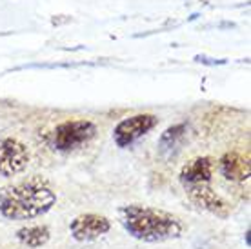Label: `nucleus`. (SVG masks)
Returning <instances> with one entry per match:
<instances>
[{
  "instance_id": "nucleus-1",
  "label": "nucleus",
  "mask_w": 251,
  "mask_h": 249,
  "mask_svg": "<svg viewBox=\"0 0 251 249\" xmlns=\"http://www.w3.org/2000/svg\"><path fill=\"white\" fill-rule=\"evenodd\" d=\"M55 200V191L48 182L29 178L0 193V213L9 220H29L50 211Z\"/></svg>"
},
{
  "instance_id": "nucleus-2",
  "label": "nucleus",
  "mask_w": 251,
  "mask_h": 249,
  "mask_svg": "<svg viewBox=\"0 0 251 249\" xmlns=\"http://www.w3.org/2000/svg\"><path fill=\"white\" fill-rule=\"evenodd\" d=\"M120 222L131 237L144 242H164L176 238L182 225L173 215L153 207L127 206L120 209Z\"/></svg>"
},
{
  "instance_id": "nucleus-3",
  "label": "nucleus",
  "mask_w": 251,
  "mask_h": 249,
  "mask_svg": "<svg viewBox=\"0 0 251 249\" xmlns=\"http://www.w3.org/2000/svg\"><path fill=\"white\" fill-rule=\"evenodd\" d=\"M97 127L89 120H69L64 122L51 133V144L58 151L75 149L95 137Z\"/></svg>"
},
{
  "instance_id": "nucleus-4",
  "label": "nucleus",
  "mask_w": 251,
  "mask_h": 249,
  "mask_svg": "<svg viewBox=\"0 0 251 249\" xmlns=\"http://www.w3.org/2000/svg\"><path fill=\"white\" fill-rule=\"evenodd\" d=\"M157 124V119L153 115H135L129 119L122 120L117 127H115V142L120 148H126L138 140L140 137H144L148 131H151Z\"/></svg>"
},
{
  "instance_id": "nucleus-5",
  "label": "nucleus",
  "mask_w": 251,
  "mask_h": 249,
  "mask_svg": "<svg viewBox=\"0 0 251 249\" xmlns=\"http://www.w3.org/2000/svg\"><path fill=\"white\" fill-rule=\"evenodd\" d=\"M29 155L24 144H20L15 138H4L0 140V174L13 176L20 173L27 166Z\"/></svg>"
},
{
  "instance_id": "nucleus-6",
  "label": "nucleus",
  "mask_w": 251,
  "mask_h": 249,
  "mask_svg": "<svg viewBox=\"0 0 251 249\" xmlns=\"http://www.w3.org/2000/svg\"><path fill=\"white\" fill-rule=\"evenodd\" d=\"M111 224L106 217H100V215H93V213H88V215H80L76 217L69 229H71V235L75 240L78 242H91V240H97L99 237L106 235L109 231Z\"/></svg>"
},
{
  "instance_id": "nucleus-7",
  "label": "nucleus",
  "mask_w": 251,
  "mask_h": 249,
  "mask_svg": "<svg viewBox=\"0 0 251 249\" xmlns=\"http://www.w3.org/2000/svg\"><path fill=\"white\" fill-rule=\"evenodd\" d=\"M186 193L189 195L191 202H195L199 207L207 209V211L215 213L219 217H226L229 213V207L219 195L215 193L207 184H197V186H186Z\"/></svg>"
},
{
  "instance_id": "nucleus-8",
  "label": "nucleus",
  "mask_w": 251,
  "mask_h": 249,
  "mask_svg": "<svg viewBox=\"0 0 251 249\" xmlns=\"http://www.w3.org/2000/svg\"><path fill=\"white\" fill-rule=\"evenodd\" d=\"M180 180L184 186H197V184H209L211 180V160L209 158H195L188 162L180 171Z\"/></svg>"
},
{
  "instance_id": "nucleus-9",
  "label": "nucleus",
  "mask_w": 251,
  "mask_h": 249,
  "mask_svg": "<svg viewBox=\"0 0 251 249\" xmlns=\"http://www.w3.org/2000/svg\"><path fill=\"white\" fill-rule=\"evenodd\" d=\"M220 171L227 180L242 182L250 178V162L239 153H227L220 160Z\"/></svg>"
},
{
  "instance_id": "nucleus-10",
  "label": "nucleus",
  "mask_w": 251,
  "mask_h": 249,
  "mask_svg": "<svg viewBox=\"0 0 251 249\" xmlns=\"http://www.w3.org/2000/svg\"><path fill=\"white\" fill-rule=\"evenodd\" d=\"M19 240L27 248H40L50 240V229L46 225H33V227H24L17 233Z\"/></svg>"
},
{
  "instance_id": "nucleus-11",
  "label": "nucleus",
  "mask_w": 251,
  "mask_h": 249,
  "mask_svg": "<svg viewBox=\"0 0 251 249\" xmlns=\"http://www.w3.org/2000/svg\"><path fill=\"white\" fill-rule=\"evenodd\" d=\"M184 127L182 124L180 125H175V127H170V129L166 131L160 138V146H162V149H173L176 146V140H180L184 135Z\"/></svg>"
}]
</instances>
